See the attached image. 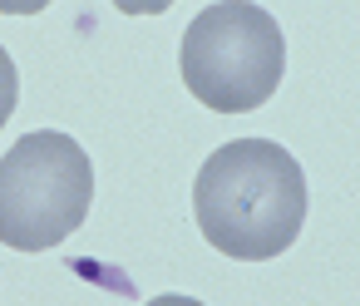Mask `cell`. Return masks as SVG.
<instances>
[{
    "mask_svg": "<svg viewBox=\"0 0 360 306\" xmlns=\"http://www.w3.org/2000/svg\"><path fill=\"white\" fill-rule=\"evenodd\" d=\"M306 173L296 153L271 139H232L202 158L193 183V217L232 262L281 257L306 222Z\"/></svg>",
    "mask_w": 360,
    "mask_h": 306,
    "instance_id": "1",
    "label": "cell"
},
{
    "mask_svg": "<svg viewBox=\"0 0 360 306\" xmlns=\"http://www.w3.org/2000/svg\"><path fill=\"white\" fill-rule=\"evenodd\" d=\"M178 70L188 94L212 114H252L276 94L286 75L281 25L252 0H217L183 30Z\"/></svg>",
    "mask_w": 360,
    "mask_h": 306,
    "instance_id": "2",
    "label": "cell"
},
{
    "mask_svg": "<svg viewBox=\"0 0 360 306\" xmlns=\"http://www.w3.org/2000/svg\"><path fill=\"white\" fill-rule=\"evenodd\" d=\"M94 203V163L79 139L40 129L0 158V242L15 252L60 247Z\"/></svg>",
    "mask_w": 360,
    "mask_h": 306,
    "instance_id": "3",
    "label": "cell"
},
{
    "mask_svg": "<svg viewBox=\"0 0 360 306\" xmlns=\"http://www.w3.org/2000/svg\"><path fill=\"white\" fill-rule=\"evenodd\" d=\"M15 99H20V75H15V60L6 55V45H0V129L15 114Z\"/></svg>",
    "mask_w": 360,
    "mask_h": 306,
    "instance_id": "4",
    "label": "cell"
},
{
    "mask_svg": "<svg viewBox=\"0 0 360 306\" xmlns=\"http://www.w3.org/2000/svg\"><path fill=\"white\" fill-rule=\"evenodd\" d=\"M114 6H119L124 15H163L173 0H114Z\"/></svg>",
    "mask_w": 360,
    "mask_h": 306,
    "instance_id": "5",
    "label": "cell"
},
{
    "mask_svg": "<svg viewBox=\"0 0 360 306\" xmlns=\"http://www.w3.org/2000/svg\"><path fill=\"white\" fill-rule=\"evenodd\" d=\"M55 0H0V15H40Z\"/></svg>",
    "mask_w": 360,
    "mask_h": 306,
    "instance_id": "6",
    "label": "cell"
},
{
    "mask_svg": "<svg viewBox=\"0 0 360 306\" xmlns=\"http://www.w3.org/2000/svg\"><path fill=\"white\" fill-rule=\"evenodd\" d=\"M148 306H202L198 296H178V291H168V296H153Z\"/></svg>",
    "mask_w": 360,
    "mask_h": 306,
    "instance_id": "7",
    "label": "cell"
}]
</instances>
